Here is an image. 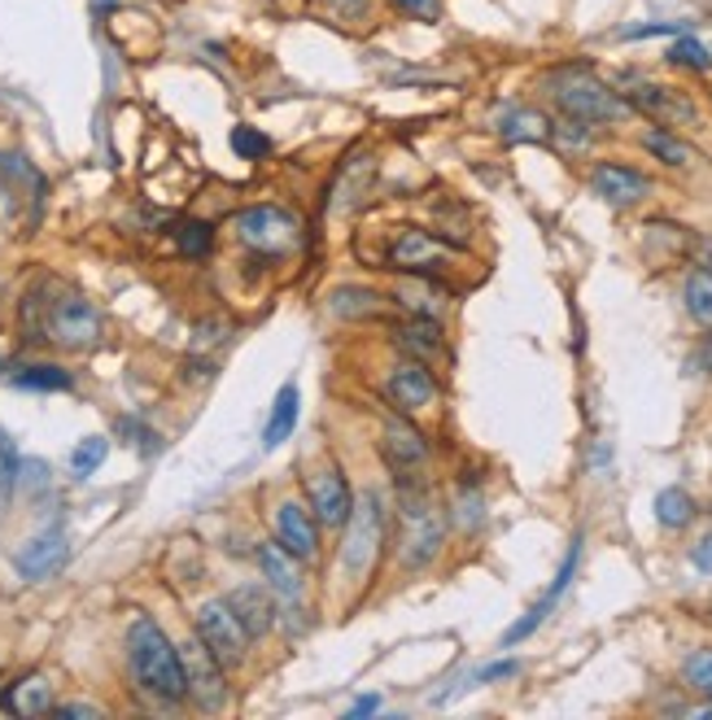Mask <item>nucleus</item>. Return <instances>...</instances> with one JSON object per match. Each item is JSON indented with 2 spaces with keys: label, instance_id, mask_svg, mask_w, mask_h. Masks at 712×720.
<instances>
[{
  "label": "nucleus",
  "instance_id": "nucleus-1",
  "mask_svg": "<svg viewBox=\"0 0 712 720\" xmlns=\"http://www.w3.org/2000/svg\"><path fill=\"white\" fill-rule=\"evenodd\" d=\"M22 328H26V341H48L57 350L84 354V350H93L101 341L106 319H101V310L84 293L48 280L44 288L26 293V302H22Z\"/></svg>",
  "mask_w": 712,
  "mask_h": 720
},
{
  "label": "nucleus",
  "instance_id": "nucleus-2",
  "mask_svg": "<svg viewBox=\"0 0 712 720\" xmlns=\"http://www.w3.org/2000/svg\"><path fill=\"white\" fill-rule=\"evenodd\" d=\"M127 668H131V681H136L149 699H158V703H166V708H175V703L188 699L180 646H175V642L162 633V624L149 620V615H136L131 629H127Z\"/></svg>",
  "mask_w": 712,
  "mask_h": 720
},
{
  "label": "nucleus",
  "instance_id": "nucleus-3",
  "mask_svg": "<svg viewBox=\"0 0 712 720\" xmlns=\"http://www.w3.org/2000/svg\"><path fill=\"white\" fill-rule=\"evenodd\" d=\"M446 542V515L438 498L420 480H398V564L407 572H424Z\"/></svg>",
  "mask_w": 712,
  "mask_h": 720
},
{
  "label": "nucleus",
  "instance_id": "nucleus-4",
  "mask_svg": "<svg viewBox=\"0 0 712 720\" xmlns=\"http://www.w3.org/2000/svg\"><path fill=\"white\" fill-rule=\"evenodd\" d=\"M547 97L555 101V110L564 119H578L586 127H603V122H621L629 119V101L621 92H612L591 66L582 62H569V66H555L547 79H542Z\"/></svg>",
  "mask_w": 712,
  "mask_h": 720
},
{
  "label": "nucleus",
  "instance_id": "nucleus-5",
  "mask_svg": "<svg viewBox=\"0 0 712 720\" xmlns=\"http://www.w3.org/2000/svg\"><path fill=\"white\" fill-rule=\"evenodd\" d=\"M385 528H389V511H385V498L376 489H363L355 493V511L346 520V542H342V572L350 581H367L371 568H376V555L385 546Z\"/></svg>",
  "mask_w": 712,
  "mask_h": 720
},
{
  "label": "nucleus",
  "instance_id": "nucleus-6",
  "mask_svg": "<svg viewBox=\"0 0 712 720\" xmlns=\"http://www.w3.org/2000/svg\"><path fill=\"white\" fill-rule=\"evenodd\" d=\"M233 232L237 240L253 253V258H262V262H284V258H293L298 249H302V223L284 210V206H249V210H240L237 219H233Z\"/></svg>",
  "mask_w": 712,
  "mask_h": 720
},
{
  "label": "nucleus",
  "instance_id": "nucleus-7",
  "mask_svg": "<svg viewBox=\"0 0 712 720\" xmlns=\"http://www.w3.org/2000/svg\"><path fill=\"white\" fill-rule=\"evenodd\" d=\"M180 664H184L188 699H193L202 712H219V708L228 703V668L211 655V646H206L197 633L180 646Z\"/></svg>",
  "mask_w": 712,
  "mask_h": 720
},
{
  "label": "nucleus",
  "instance_id": "nucleus-8",
  "mask_svg": "<svg viewBox=\"0 0 712 720\" xmlns=\"http://www.w3.org/2000/svg\"><path fill=\"white\" fill-rule=\"evenodd\" d=\"M197 637L211 646V655L224 664V668H240L245 655H249V633L240 624V615L228 607V599H211L197 607Z\"/></svg>",
  "mask_w": 712,
  "mask_h": 720
},
{
  "label": "nucleus",
  "instance_id": "nucleus-9",
  "mask_svg": "<svg viewBox=\"0 0 712 720\" xmlns=\"http://www.w3.org/2000/svg\"><path fill=\"white\" fill-rule=\"evenodd\" d=\"M380 459L393 472V480H420V468L429 463V441L402 411L389 415L380 428Z\"/></svg>",
  "mask_w": 712,
  "mask_h": 720
},
{
  "label": "nucleus",
  "instance_id": "nucleus-10",
  "mask_svg": "<svg viewBox=\"0 0 712 720\" xmlns=\"http://www.w3.org/2000/svg\"><path fill=\"white\" fill-rule=\"evenodd\" d=\"M324 528H320V520H315V511L306 506V502H298V498H284V502H276V542L306 568V564H315L320 555H324V537H320Z\"/></svg>",
  "mask_w": 712,
  "mask_h": 720
},
{
  "label": "nucleus",
  "instance_id": "nucleus-11",
  "mask_svg": "<svg viewBox=\"0 0 712 720\" xmlns=\"http://www.w3.org/2000/svg\"><path fill=\"white\" fill-rule=\"evenodd\" d=\"M306 506L315 511L320 528L342 533L346 520H350V511H355V489H350L346 472H342V468H320V472H311V477H306Z\"/></svg>",
  "mask_w": 712,
  "mask_h": 720
},
{
  "label": "nucleus",
  "instance_id": "nucleus-12",
  "mask_svg": "<svg viewBox=\"0 0 712 720\" xmlns=\"http://www.w3.org/2000/svg\"><path fill=\"white\" fill-rule=\"evenodd\" d=\"M385 266L407 271V275H442L446 271V249L424 228H398L389 237V249H385Z\"/></svg>",
  "mask_w": 712,
  "mask_h": 720
},
{
  "label": "nucleus",
  "instance_id": "nucleus-13",
  "mask_svg": "<svg viewBox=\"0 0 712 720\" xmlns=\"http://www.w3.org/2000/svg\"><path fill=\"white\" fill-rule=\"evenodd\" d=\"M625 101H629V110L647 114L656 127H691V122L700 119V110H695V101L687 92L665 88V84H647V79H638L625 92Z\"/></svg>",
  "mask_w": 712,
  "mask_h": 720
},
{
  "label": "nucleus",
  "instance_id": "nucleus-14",
  "mask_svg": "<svg viewBox=\"0 0 712 720\" xmlns=\"http://www.w3.org/2000/svg\"><path fill=\"white\" fill-rule=\"evenodd\" d=\"M371 184H376V153L371 149H350L346 162H337L328 210L333 215H355V210H363L367 197H371Z\"/></svg>",
  "mask_w": 712,
  "mask_h": 720
},
{
  "label": "nucleus",
  "instance_id": "nucleus-15",
  "mask_svg": "<svg viewBox=\"0 0 712 720\" xmlns=\"http://www.w3.org/2000/svg\"><path fill=\"white\" fill-rule=\"evenodd\" d=\"M385 397H389V406L402 411V415L424 411V406L438 397V380H433L429 362H420V359L393 362V371L385 375Z\"/></svg>",
  "mask_w": 712,
  "mask_h": 720
},
{
  "label": "nucleus",
  "instance_id": "nucleus-16",
  "mask_svg": "<svg viewBox=\"0 0 712 720\" xmlns=\"http://www.w3.org/2000/svg\"><path fill=\"white\" fill-rule=\"evenodd\" d=\"M578 564H582V537L569 546V555H564V564H560L555 581H551V590H547L542 599L533 602V607H529V611H525V615H520V620H516V624L503 633V646H520L525 637H533V633H538V624L551 615V607L564 599V590L573 586V577H578Z\"/></svg>",
  "mask_w": 712,
  "mask_h": 720
},
{
  "label": "nucleus",
  "instance_id": "nucleus-17",
  "mask_svg": "<svg viewBox=\"0 0 712 720\" xmlns=\"http://www.w3.org/2000/svg\"><path fill=\"white\" fill-rule=\"evenodd\" d=\"M591 188L616 210H629V206L651 197V179L634 166H621V162H598L591 171Z\"/></svg>",
  "mask_w": 712,
  "mask_h": 720
},
{
  "label": "nucleus",
  "instance_id": "nucleus-18",
  "mask_svg": "<svg viewBox=\"0 0 712 720\" xmlns=\"http://www.w3.org/2000/svg\"><path fill=\"white\" fill-rule=\"evenodd\" d=\"M253 564H258L267 590L280 602L302 599V586H306V581H302V564H298L280 542H258V546H253Z\"/></svg>",
  "mask_w": 712,
  "mask_h": 720
},
{
  "label": "nucleus",
  "instance_id": "nucleus-19",
  "mask_svg": "<svg viewBox=\"0 0 712 720\" xmlns=\"http://www.w3.org/2000/svg\"><path fill=\"white\" fill-rule=\"evenodd\" d=\"M228 607L240 615L249 637H267L280 624V599L267 590V581H245L228 594Z\"/></svg>",
  "mask_w": 712,
  "mask_h": 720
},
{
  "label": "nucleus",
  "instance_id": "nucleus-20",
  "mask_svg": "<svg viewBox=\"0 0 712 720\" xmlns=\"http://www.w3.org/2000/svg\"><path fill=\"white\" fill-rule=\"evenodd\" d=\"M66 555H71V546H66V533L62 528H48V533H40V537H31L18 555H13V568H18V577L22 581H48L62 564H66Z\"/></svg>",
  "mask_w": 712,
  "mask_h": 720
},
{
  "label": "nucleus",
  "instance_id": "nucleus-21",
  "mask_svg": "<svg viewBox=\"0 0 712 720\" xmlns=\"http://www.w3.org/2000/svg\"><path fill=\"white\" fill-rule=\"evenodd\" d=\"M389 337H393V346H398L407 359L429 362L442 354V324L429 319V315H407V319H398V324L389 328Z\"/></svg>",
  "mask_w": 712,
  "mask_h": 720
},
{
  "label": "nucleus",
  "instance_id": "nucleus-22",
  "mask_svg": "<svg viewBox=\"0 0 712 720\" xmlns=\"http://www.w3.org/2000/svg\"><path fill=\"white\" fill-rule=\"evenodd\" d=\"M298 415H302V389H298V380H284L276 402H271V415L262 424V450L284 446L293 437V428H298Z\"/></svg>",
  "mask_w": 712,
  "mask_h": 720
},
{
  "label": "nucleus",
  "instance_id": "nucleus-23",
  "mask_svg": "<svg viewBox=\"0 0 712 720\" xmlns=\"http://www.w3.org/2000/svg\"><path fill=\"white\" fill-rule=\"evenodd\" d=\"M4 712H13V717H44V712H53V686L40 673L18 677L13 686H4Z\"/></svg>",
  "mask_w": 712,
  "mask_h": 720
},
{
  "label": "nucleus",
  "instance_id": "nucleus-24",
  "mask_svg": "<svg viewBox=\"0 0 712 720\" xmlns=\"http://www.w3.org/2000/svg\"><path fill=\"white\" fill-rule=\"evenodd\" d=\"M9 384L35 389V393H66V389H75V375L62 362H18L9 371Z\"/></svg>",
  "mask_w": 712,
  "mask_h": 720
},
{
  "label": "nucleus",
  "instance_id": "nucleus-25",
  "mask_svg": "<svg viewBox=\"0 0 712 720\" xmlns=\"http://www.w3.org/2000/svg\"><path fill=\"white\" fill-rule=\"evenodd\" d=\"M328 310L337 319H380L385 315V297L376 288H363V284H337L333 297H328Z\"/></svg>",
  "mask_w": 712,
  "mask_h": 720
},
{
  "label": "nucleus",
  "instance_id": "nucleus-26",
  "mask_svg": "<svg viewBox=\"0 0 712 720\" xmlns=\"http://www.w3.org/2000/svg\"><path fill=\"white\" fill-rule=\"evenodd\" d=\"M498 135L511 140V144H547L551 140V119H542L538 110L511 106V110L498 114Z\"/></svg>",
  "mask_w": 712,
  "mask_h": 720
},
{
  "label": "nucleus",
  "instance_id": "nucleus-27",
  "mask_svg": "<svg viewBox=\"0 0 712 720\" xmlns=\"http://www.w3.org/2000/svg\"><path fill=\"white\" fill-rule=\"evenodd\" d=\"M643 149L656 157V162H665V166H691V144L682 140V135H673V127H651V131H643Z\"/></svg>",
  "mask_w": 712,
  "mask_h": 720
},
{
  "label": "nucleus",
  "instance_id": "nucleus-28",
  "mask_svg": "<svg viewBox=\"0 0 712 720\" xmlns=\"http://www.w3.org/2000/svg\"><path fill=\"white\" fill-rule=\"evenodd\" d=\"M656 520H660L665 528H687V524L695 520V498H691L687 489H678V484L660 489V493H656Z\"/></svg>",
  "mask_w": 712,
  "mask_h": 720
},
{
  "label": "nucleus",
  "instance_id": "nucleus-29",
  "mask_svg": "<svg viewBox=\"0 0 712 720\" xmlns=\"http://www.w3.org/2000/svg\"><path fill=\"white\" fill-rule=\"evenodd\" d=\"M171 237L184 258H211V249H215V228L206 219H184V223H175Z\"/></svg>",
  "mask_w": 712,
  "mask_h": 720
},
{
  "label": "nucleus",
  "instance_id": "nucleus-30",
  "mask_svg": "<svg viewBox=\"0 0 712 720\" xmlns=\"http://www.w3.org/2000/svg\"><path fill=\"white\" fill-rule=\"evenodd\" d=\"M682 297H687V310H691V319H700V324H712V271L695 266V271L687 275V288H682Z\"/></svg>",
  "mask_w": 712,
  "mask_h": 720
},
{
  "label": "nucleus",
  "instance_id": "nucleus-31",
  "mask_svg": "<svg viewBox=\"0 0 712 720\" xmlns=\"http://www.w3.org/2000/svg\"><path fill=\"white\" fill-rule=\"evenodd\" d=\"M673 66H682V70H712V53L695 40V35H678L673 44H669V53H665Z\"/></svg>",
  "mask_w": 712,
  "mask_h": 720
},
{
  "label": "nucleus",
  "instance_id": "nucleus-32",
  "mask_svg": "<svg viewBox=\"0 0 712 720\" xmlns=\"http://www.w3.org/2000/svg\"><path fill=\"white\" fill-rule=\"evenodd\" d=\"M233 153L245 157V162H262V157H271V135L249 127V122H237L233 127Z\"/></svg>",
  "mask_w": 712,
  "mask_h": 720
},
{
  "label": "nucleus",
  "instance_id": "nucleus-33",
  "mask_svg": "<svg viewBox=\"0 0 712 720\" xmlns=\"http://www.w3.org/2000/svg\"><path fill=\"white\" fill-rule=\"evenodd\" d=\"M106 455H110V441H106V437H84V441L75 446V455H71V472L79 480H88L101 463H106Z\"/></svg>",
  "mask_w": 712,
  "mask_h": 720
},
{
  "label": "nucleus",
  "instance_id": "nucleus-34",
  "mask_svg": "<svg viewBox=\"0 0 712 720\" xmlns=\"http://www.w3.org/2000/svg\"><path fill=\"white\" fill-rule=\"evenodd\" d=\"M371 4H376V0H311V9H320L324 18H333V22H342V26L367 22V18H371Z\"/></svg>",
  "mask_w": 712,
  "mask_h": 720
},
{
  "label": "nucleus",
  "instance_id": "nucleus-35",
  "mask_svg": "<svg viewBox=\"0 0 712 720\" xmlns=\"http://www.w3.org/2000/svg\"><path fill=\"white\" fill-rule=\"evenodd\" d=\"M682 677H687V686H691V690H700L704 699H712V646H704V651H691V655H687Z\"/></svg>",
  "mask_w": 712,
  "mask_h": 720
},
{
  "label": "nucleus",
  "instance_id": "nucleus-36",
  "mask_svg": "<svg viewBox=\"0 0 712 720\" xmlns=\"http://www.w3.org/2000/svg\"><path fill=\"white\" fill-rule=\"evenodd\" d=\"M389 9L416 22H442V0H389Z\"/></svg>",
  "mask_w": 712,
  "mask_h": 720
},
{
  "label": "nucleus",
  "instance_id": "nucleus-37",
  "mask_svg": "<svg viewBox=\"0 0 712 720\" xmlns=\"http://www.w3.org/2000/svg\"><path fill=\"white\" fill-rule=\"evenodd\" d=\"M481 511H485V502H481V493L468 484V489L455 498V520H460L464 528H476V524H481Z\"/></svg>",
  "mask_w": 712,
  "mask_h": 720
},
{
  "label": "nucleus",
  "instance_id": "nucleus-38",
  "mask_svg": "<svg viewBox=\"0 0 712 720\" xmlns=\"http://www.w3.org/2000/svg\"><path fill=\"white\" fill-rule=\"evenodd\" d=\"M516 673H520V664H516V659H498V664L476 668L473 686H485V681H507V677H516Z\"/></svg>",
  "mask_w": 712,
  "mask_h": 720
},
{
  "label": "nucleus",
  "instance_id": "nucleus-39",
  "mask_svg": "<svg viewBox=\"0 0 712 720\" xmlns=\"http://www.w3.org/2000/svg\"><path fill=\"white\" fill-rule=\"evenodd\" d=\"M691 367H695V371H704V375H712V332L704 337V341H700V350H695Z\"/></svg>",
  "mask_w": 712,
  "mask_h": 720
},
{
  "label": "nucleus",
  "instance_id": "nucleus-40",
  "mask_svg": "<svg viewBox=\"0 0 712 720\" xmlns=\"http://www.w3.org/2000/svg\"><path fill=\"white\" fill-rule=\"evenodd\" d=\"M691 564H695L700 572H712V537H704V542L691 550Z\"/></svg>",
  "mask_w": 712,
  "mask_h": 720
},
{
  "label": "nucleus",
  "instance_id": "nucleus-41",
  "mask_svg": "<svg viewBox=\"0 0 712 720\" xmlns=\"http://www.w3.org/2000/svg\"><path fill=\"white\" fill-rule=\"evenodd\" d=\"M371 712H380V699H376V695H363V699H358V703L350 708V712H346V717L358 720V717H371Z\"/></svg>",
  "mask_w": 712,
  "mask_h": 720
},
{
  "label": "nucleus",
  "instance_id": "nucleus-42",
  "mask_svg": "<svg viewBox=\"0 0 712 720\" xmlns=\"http://www.w3.org/2000/svg\"><path fill=\"white\" fill-rule=\"evenodd\" d=\"M695 266H704V271H712V240H695Z\"/></svg>",
  "mask_w": 712,
  "mask_h": 720
},
{
  "label": "nucleus",
  "instance_id": "nucleus-43",
  "mask_svg": "<svg viewBox=\"0 0 712 720\" xmlns=\"http://www.w3.org/2000/svg\"><path fill=\"white\" fill-rule=\"evenodd\" d=\"M0 708H4V690H0Z\"/></svg>",
  "mask_w": 712,
  "mask_h": 720
}]
</instances>
